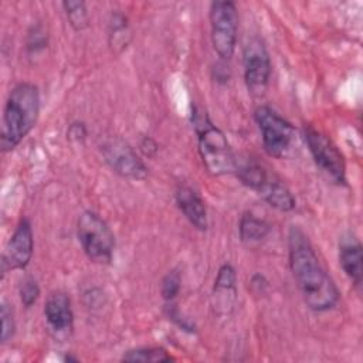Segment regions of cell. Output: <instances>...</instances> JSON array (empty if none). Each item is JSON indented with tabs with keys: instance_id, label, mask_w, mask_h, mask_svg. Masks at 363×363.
Here are the masks:
<instances>
[{
	"instance_id": "6da1fadb",
	"label": "cell",
	"mask_w": 363,
	"mask_h": 363,
	"mask_svg": "<svg viewBox=\"0 0 363 363\" xmlns=\"http://www.w3.org/2000/svg\"><path fill=\"white\" fill-rule=\"evenodd\" d=\"M288 257L289 268L306 306L313 312L335 308L340 298L339 289L322 267L308 235L296 225L288 231Z\"/></svg>"
},
{
	"instance_id": "7a4b0ae2",
	"label": "cell",
	"mask_w": 363,
	"mask_h": 363,
	"mask_svg": "<svg viewBox=\"0 0 363 363\" xmlns=\"http://www.w3.org/2000/svg\"><path fill=\"white\" fill-rule=\"evenodd\" d=\"M40 113L38 88L30 82H20L11 88L3 109L0 147L13 150L35 126Z\"/></svg>"
},
{
	"instance_id": "3957f363",
	"label": "cell",
	"mask_w": 363,
	"mask_h": 363,
	"mask_svg": "<svg viewBox=\"0 0 363 363\" xmlns=\"http://www.w3.org/2000/svg\"><path fill=\"white\" fill-rule=\"evenodd\" d=\"M191 123L197 135L199 155L207 172L211 176L235 173L237 162L225 135L211 122L201 106H193Z\"/></svg>"
},
{
	"instance_id": "277c9868",
	"label": "cell",
	"mask_w": 363,
	"mask_h": 363,
	"mask_svg": "<svg viewBox=\"0 0 363 363\" xmlns=\"http://www.w3.org/2000/svg\"><path fill=\"white\" fill-rule=\"evenodd\" d=\"M235 173L244 186L257 191L275 210L288 213L295 208V197L291 190L265 164L257 160H247L237 164Z\"/></svg>"
},
{
	"instance_id": "5b68a950",
	"label": "cell",
	"mask_w": 363,
	"mask_h": 363,
	"mask_svg": "<svg viewBox=\"0 0 363 363\" xmlns=\"http://www.w3.org/2000/svg\"><path fill=\"white\" fill-rule=\"evenodd\" d=\"M77 237L82 251L95 264H109L115 250V235L106 221L86 210L77 221Z\"/></svg>"
},
{
	"instance_id": "8992f818",
	"label": "cell",
	"mask_w": 363,
	"mask_h": 363,
	"mask_svg": "<svg viewBox=\"0 0 363 363\" xmlns=\"http://www.w3.org/2000/svg\"><path fill=\"white\" fill-rule=\"evenodd\" d=\"M255 123L261 132L262 147L271 157H285L295 140V128L268 105H259L254 111Z\"/></svg>"
},
{
	"instance_id": "52a82bcc",
	"label": "cell",
	"mask_w": 363,
	"mask_h": 363,
	"mask_svg": "<svg viewBox=\"0 0 363 363\" xmlns=\"http://www.w3.org/2000/svg\"><path fill=\"white\" fill-rule=\"evenodd\" d=\"M210 37L217 55L227 61L234 55L238 31V11L233 1H213L208 10Z\"/></svg>"
},
{
	"instance_id": "ba28073f",
	"label": "cell",
	"mask_w": 363,
	"mask_h": 363,
	"mask_svg": "<svg viewBox=\"0 0 363 363\" xmlns=\"http://www.w3.org/2000/svg\"><path fill=\"white\" fill-rule=\"evenodd\" d=\"M303 138L313 157V162L336 184L346 183V163L337 146L320 130L311 125H305Z\"/></svg>"
},
{
	"instance_id": "9c48e42d",
	"label": "cell",
	"mask_w": 363,
	"mask_h": 363,
	"mask_svg": "<svg viewBox=\"0 0 363 363\" xmlns=\"http://www.w3.org/2000/svg\"><path fill=\"white\" fill-rule=\"evenodd\" d=\"M242 68L247 89L254 96H261L267 91L271 77V58L259 38L247 41L242 50Z\"/></svg>"
},
{
	"instance_id": "30bf717a",
	"label": "cell",
	"mask_w": 363,
	"mask_h": 363,
	"mask_svg": "<svg viewBox=\"0 0 363 363\" xmlns=\"http://www.w3.org/2000/svg\"><path fill=\"white\" fill-rule=\"evenodd\" d=\"M101 153L108 166L121 177L142 180L147 176V167L133 147L119 138L108 139L101 145Z\"/></svg>"
},
{
	"instance_id": "8fae6325",
	"label": "cell",
	"mask_w": 363,
	"mask_h": 363,
	"mask_svg": "<svg viewBox=\"0 0 363 363\" xmlns=\"http://www.w3.org/2000/svg\"><path fill=\"white\" fill-rule=\"evenodd\" d=\"M34 235L28 218H21L7 241L1 255V272L24 269L33 257Z\"/></svg>"
},
{
	"instance_id": "7c38bea8",
	"label": "cell",
	"mask_w": 363,
	"mask_h": 363,
	"mask_svg": "<svg viewBox=\"0 0 363 363\" xmlns=\"http://www.w3.org/2000/svg\"><path fill=\"white\" fill-rule=\"evenodd\" d=\"M213 309L217 315H228L237 298V274L233 265L223 264L213 286Z\"/></svg>"
},
{
	"instance_id": "4fadbf2b",
	"label": "cell",
	"mask_w": 363,
	"mask_h": 363,
	"mask_svg": "<svg viewBox=\"0 0 363 363\" xmlns=\"http://www.w3.org/2000/svg\"><path fill=\"white\" fill-rule=\"evenodd\" d=\"M174 200L182 211V214L186 217V220L199 231H206L208 227V218H207V207L204 200L200 197V194L190 186L180 184L176 189Z\"/></svg>"
},
{
	"instance_id": "5bb4252c",
	"label": "cell",
	"mask_w": 363,
	"mask_h": 363,
	"mask_svg": "<svg viewBox=\"0 0 363 363\" xmlns=\"http://www.w3.org/2000/svg\"><path fill=\"white\" fill-rule=\"evenodd\" d=\"M339 264L346 277L360 291L363 282V251L360 241L353 234H347L339 241Z\"/></svg>"
},
{
	"instance_id": "9a60e30c",
	"label": "cell",
	"mask_w": 363,
	"mask_h": 363,
	"mask_svg": "<svg viewBox=\"0 0 363 363\" xmlns=\"http://www.w3.org/2000/svg\"><path fill=\"white\" fill-rule=\"evenodd\" d=\"M44 316L55 333H65L72 329L74 312L71 301L65 292H51L44 305Z\"/></svg>"
},
{
	"instance_id": "2e32d148",
	"label": "cell",
	"mask_w": 363,
	"mask_h": 363,
	"mask_svg": "<svg viewBox=\"0 0 363 363\" xmlns=\"http://www.w3.org/2000/svg\"><path fill=\"white\" fill-rule=\"evenodd\" d=\"M271 231V225L264 220L252 213H244L240 218L238 224V234L242 242H258L264 240Z\"/></svg>"
},
{
	"instance_id": "e0dca14e",
	"label": "cell",
	"mask_w": 363,
	"mask_h": 363,
	"mask_svg": "<svg viewBox=\"0 0 363 363\" xmlns=\"http://www.w3.org/2000/svg\"><path fill=\"white\" fill-rule=\"evenodd\" d=\"M108 38H109V45L113 51L119 52L123 48H126L129 38H130V30L128 24V18L119 13L115 11L111 14L109 24H108Z\"/></svg>"
},
{
	"instance_id": "ac0fdd59",
	"label": "cell",
	"mask_w": 363,
	"mask_h": 363,
	"mask_svg": "<svg viewBox=\"0 0 363 363\" xmlns=\"http://www.w3.org/2000/svg\"><path fill=\"white\" fill-rule=\"evenodd\" d=\"M62 9L69 26L75 31H82L89 26V16L86 4L81 0H67L62 1Z\"/></svg>"
},
{
	"instance_id": "d6986e66",
	"label": "cell",
	"mask_w": 363,
	"mask_h": 363,
	"mask_svg": "<svg viewBox=\"0 0 363 363\" xmlns=\"http://www.w3.org/2000/svg\"><path fill=\"white\" fill-rule=\"evenodd\" d=\"M123 362H169L173 360V357L162 347H138L128 350L122 356Z\"/></svg>"
},
{
	"instance_id": "ffe728a7",
	"label": "cell",
	"mask_w": 363,
	"mask_h": 363,
	"mask_svg": "<svg viewBox=\"0 0 363 363\" xmlns=\"http://www.w3.org/2000/svg\"><path fill=\"white\" fill-rule=\"evenodd\" d=\"M182 288V275L179 269H170L162 279L160 294L166 302H173Z\"/></svg>"
},
{
	"instance_id": "44dd1931",
	"label": "cell",
	"mask_w": 363,
	"mask_h": 363,
	"mask_svg": "<svg viewBox=\"0 0 363 363\" xmlns=\"http://www.w3.org/2000/svg\"><path fill=\"white\" fill-rule=\"evenodd\" d=\"M47 44H48V35H47V31L44 30V27L41 24L33 26L31 30L28 31L27 44H26L28 54L37 55L38 52L45 50Z\"/></svg>"
},
{
	"instance_id": "7402d4cb",
	"label": "cell",
	"mask_w": 363,
	"mask_h": 363,
	"mask_svg": "<svg viewBox=\"0 0 363 363\" xmlns=\"http://www.w3.org/2000/svg\"><path fill=\"white\" fill-rule=\"evenodd\" d=\"M20 301L24 308H31L40 296V285L33 277H26L18 286Z\"/></svg>"
},
{
	"instance_id": "603a6c76",
	"label": "cell",
	"mask_w": 363,
	"mask_h": 363,
	"mask_svg": "<svg viewBox=\"0 0 363 363\" xmlns=\"http://www.w3.org/2000/svg\"><path fill=\"white\" fill-rule=\"evenodd\" d=\"M0 319H1V343H6L16 333L14 312L6 301H3L0 306Z\"/></svg>"
},
{
	"instance_id": "cb8c5ba5",
	"label": "cell",
	"mask_w": 363,
	"mask_h": 363,
	"mask_svg": "<svg viewBox=\"0 0 363 363\" xmlns=\"http://www.w3.org/2000/svg\"><path fill=\"white\" fill-rule=\"evenodd\" d=\"M67 136H68V139L75 140V142H81V140H84V139H85V136H86L85 125H84V123H79V122L71 123V126L68 128Z\"/></svg>"
}]
</instances>
